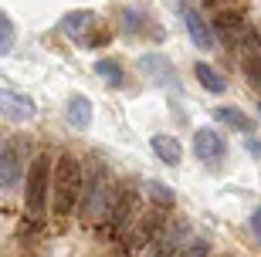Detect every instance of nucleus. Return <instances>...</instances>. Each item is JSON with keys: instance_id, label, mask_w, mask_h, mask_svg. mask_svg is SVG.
<instances>
[{"instance_id": "nucleus-23", "label": "nucleus", "mask_w": 261, "mask_h": 257, "mask_svg": "<svg viewBox=\"0 0 261 257\" xmlns=\"http://www.w3.org/2000/svg\"><path fill=\"white\" fill-rule=\"evenodd\" d=\"M251 234H254V240H258V247H261V207H254V213H251Z\"/></svg>"}, {"instance_id": "nucleus-24", "label": "nucleus", "mask_w": 261, "mask_h": 257, "mask_svg": "<svg viewBox=\"0 0 261 257\" xmlns=\"http://www.w3.org/2000/svg\"><path fill=\"white\" fill-rule=\"evenodd\" d=\"M248 153H258V156H261V139H254V135H248Z\"/></svg>"}, {"instance_id": "nucleus-9", "label": "nucleus", "mask_w": 261, "mask_h": 257, "mask_svg": "<svg viewBox=\"0 0 261 257\" xmlns=\"http://www.w3.org/2000/svg\"><path fill=\"white\" fill-rule=\"evenodd\" d=\"M34 102H31L24 92H14V88H4L0 85V115L10 119V122H28L34 119Z\"/></svg>"}, {"instance_id": "nucleus-7", "label": "nucleus", "mask_w": 261, "mask_h": 257, "mask_svg": "<svg viewBox=\"0 0 261 257\" xmlns=\"http://www.w3.org/2000/svg\"><path fill=\"white\" fill-rule=\"evenodd\" d=\"M238 54H241V68L248 81L254 88H261V34H254L251 27L244 31L241 41H238Z\"/></svg>"}, {"instance_id": "nucleus-15", "label": "nucleus", "mask_w": 261, "mask_h": 257, "mask_svg": "<svg viewBox=\"0 0 261 257\" xmlns=\"http://www.w3.org/2000/svg\"><path fill=\"white\" fill-rule=\"evenodd\" d=\"M149 146H153V153L160 156L166 166H176V162L184 159V146H180V139H173V135H153Z\"/></svg>"}, {"instance_id": "nucleus-21", "label": "nucleus", "mask_w": 261, "mask_h": 257, "mask_svg": "<svg viewBox=\"0 0 261 257\" xmlns=\"http://www.w3.org/2000/svg\"><path fill=\"white\" fill-rule=\"evenodd\" d=\"M146 193H149V196H153V200L160 203V207H173V193L166 190L163 183H156V180H149V183H146Z\"/></svg>"}, {"instance_id": "nucleus-14", "label": "nucleus", "mask_w": 261, "mask_h": 257, "mask_svg": "<svg viewBox=\"0 0 261 257\" xmlns=\"http://www.w3.org/2000/svg\"><path fill=\"white\" fill-rule=\"evenodd\" d=\"M65 119L71 129H88L92 125V102L85 95H71L68 98V108H65Z\"/></svg>"}, {"instance_id": "nucleus-6", "label": "nucleus", "mask_w": 261, "mask_h": 257, "mask_svg": "<svg viewBox=\"0 0 261 257\" xmlns=\"http://www.w3.org/2000/svg\"><path fill=\"white\" fill-rule=\"evenodd\" d=\"M136 210H139V193H136V190L116 193V203H112V210H109V217L102 220V234L116 237L119 230H126L129 220L136 217Z\"/></svg>"}, {"instance_id": "nucleus-26", "label": "nucleus", "mask_w": 261, "mask_h": 257, "mask_svg": "<svg viewBox=\"0 0 261 257\" xmlns=\"http://www.w3.org/2000/svg\"><path fill=\"white\" fill-rule=\"evenodd\" d=\"M0 146H4V135H0Z\"/></svg>"}, {"instance_id": "nucleus-13", "label": "nucleus", "mask_w": 261, "mask_h": 257, "mask_svg": "<svg viewBox=\"0 0 261 257\" xmlns=\"http://www.w3.org/2000/svg\"><path fill=\"white\" fill-rule=\"evenodd\" d=\"M160 227H163V207H153V210H149V217H143L133 227V234H129V237H133V247H143V244L156 240Z\"/></svg>"}, {"instance_id": "nucleus-16", "label": "nucleus", "mask_w": 261, "mask_h": 257, "mask_svg": "<svg viewBox=\"0 0 261 257\" xmlns=\"http://www.w3.org/2000/svg\"><path fill=\"white\" fill-rule=\"evenodd\" d=\"M194 75H197V81H200L207 92H214V95H221L224 88H227V78H224L214 65H203V61H197V65H194Z\"/></svg>"}, {"instance_id": "nucleus-5", "label": "nucleus", "mask_w": 261, "mask_h": 257, "mask_svg": "<svg viewBox=\"0 0 261 257\" xmlns=\"http://www.w3.org/2000/svg\"><path fill=\"white\" fill-rule=\"evenodd\" d=\"M95 27H98V17L92 10H71V14H65V20H61V31H65L75 44H82V48H95V44H102V41L109 38V31H98L95 34Z\"/></svg>"}, {"instance_id": "nucleus-1", "label": "nucleus", "mask_w": 261, "mask_h": 257, "mask_svg": "<svg viewBox=\"0 0 261 257\" xmlns=\"http://www.w3.org/2000/svg\"><path fill=\"white\" fill-rule=\"evenodd\" d=\"M28 193H24V234L44 227V210H48V186H51V156L38 153L24 173Z\"/></svg>"}, {"instance_id": "nucleus-4", "label": "nucleus", "mask_w": 261, "mask_h": 257, "mask_svg": "<svg viewBox=\"0 0 261 257\" xmlns=\"http://www.w3.org/2000/svg\"><path fill=\"white\" fill-rule=\"evenodd\" d=\"M28 156H31V139H24V135L4 139V146H0V186H14L28 173L24 169Z\"/></svg>"}, {"instance_id": "nucleus-8", "label": "nucleus", "mask_w": 261, "mask_h": 257, "mask_svg": "<svg viewBox=\"0 0 261 257\" xmlns=\"http://www.w3.org/2000/svg\"><path fill=\"white\" fill-rule=\"evenodd\" d=\"M139 71H143L153 85H163V88H180V81H176V71L173 65H170V58L156 54V51H149V54L139 58Z\"/></svg>"}, {"instance_id": "nucleus-18", "label": "nucleus", "mask_w": 261, "mask_h": 257, "mask_svg": "<svg viewBox=\"0 0 261 257\" xmlns=\"http://www.w3.org/2000/svg\"><path fill=\"white\" fill-rule=\"evenodd\" d=\"M184 230L187 223H176V230H160L156 234V257H170L173 250L184 247Z\"/></svg>"}, {"instance_id": "nucleus-25", "label": "nucleus", "mask_w": 261, "mask_h": 257, "mask_svg": "<svg viewBox=\"0 0 261 257\" xmlns=\"http://www.w3.org/2000/svg\"><path fill=\"white\" fill-rule=\"evenodd\" d=\"M203 4H211V7H221V4H231V0H203Z\"/></svg>"}, {"instance_id": "nucleus-17", "label": "nucleus", "mask_w": 261, "mask_h": 257, "mask_svg": "<svg viewBox=\"0 0 261 257\" xmlns=\"http://www.w3.org/2000/svg\"><path fill=\"white\" fill-rule=\"evenodd\" d=\"M214 119L224 122V125H231V129H238V132H251V129H254V122L241 112V108H234V105H221V108H214Z\"/></svg>"}, {"instance_id": "nucleus-12", "label": "nucleus", "mask_w": 261, "mask_h": 257, "mask_svg": "<svg viewBox=\"0 0 261 257\" xmlns=\"http://www.w3.org/2000/svg\"><path fill=\"white\" fill-rule=\"evenodd\" d=\"M194 153H197V159H203V162H217L224 156V139L214 132V129H197Z\"/></svg>"}, {"instance_id": "nucleus-19", "label": "nucleus", "mask_w": 261, "mask_h": 257, "mask_svg": "<svg viewBox=\"0 0 261 257\" xmlns=\"http://www.w3.org/2000/svg\"><path fill=\"white\" fill-rule=\"evenodd\" d=\"M95 75L102 78L106 85H112V88H122V85H126L122 65H119V61H112V58H98V61H95Z\"/></svg>"}, {"instance_id": "nucleus-20", "label": "nucleus", "mask_w": 261, "mask_h": 257, "mask_svg": "<svg viewBox=\"0 0 261 257\" xmlns=\"http://www.w3.org/2000/svg\"><path fill=\"white\" fill-rule=\"evenodd\" d=\"M10 48H14V24H10V17L0 10V54H7Z\"/></svg>"}, {"instance_id": "nucleus-11", "label": "nucleus", "mask_w": 261, "mask_h": 257, "mask_svg": "<svg viewBox=\"0 0 261 257\" xmlns=\"http://www.w3.org/2000/svg\"><path fill=\"white\" fill-rule=\"evenodd\" d=\"M244 31H248V27H244L241 14H227V10H221V14L214 17V38L227 41L231 48H238V41H241Z\"/></svg>"}, {"instance_id": "nucleus-22", "label": "nucleus", "mask_w": 261, "mask_h": 257, "mask_svg": "<svg viewBox=\"0 0 261 257\" xmlns=\"http://www.w3.org/2000/svg\"><path fill=\"white\" fill-rule=\"evenodd\" d=\"M207 250H211L207 240H190L187 247H180V254H176V257H207Z\"/></svg>"}, {"instance_id": "nucleus-10", "label": "nucleus", "mask_w": 261, "mask_h": 257, "mask_svg": "<svg viewBox=\"0 0 261 257\" xmlns=\"http://www.w3.org/2000/svg\"><path fill=\"white\" fill-rule=\"evenodd\" d=\"M184 24H187V34H190V41H194V44H197L200 51H214V48H217L214 27L200 17V10H194L190 4L184 7Z\"/></svg>"}, {"instance_id": "nucleus-2", "label": "nucleus", "mask_w": 261, "mask_h": 257, "mask_svg": "<svg viewBox=\"0 0 261 257\" xmlns=\"http://www.w3.org/2000/svg\"><path fill=\"white\" fill-rule=\"evenodd\" d=\"M51 190H55V213L61 220L71 217L82 200V190H85V173H82V162L78 156L61 153L55 159V176H51Z\"/></svg>"}, {"instance_id": "nucleus-3", "label": "nucleus", "mask_w": 261, "mask_h": 257, "mask_svg": "<svg viewBox=\"0 0 261 257\" xmlns=\"http://www.w3.org/2000/svg\"><path fill=\"white\" fill-rule=\"evenodd\" d=\"M85 207H82V217H85V223H98L102 227V220L109 217V210H112V203H116V183H112V176H109V169H102L98 166L95 180L88 183L85 190Z\"/></svg>"}]
</instances>
